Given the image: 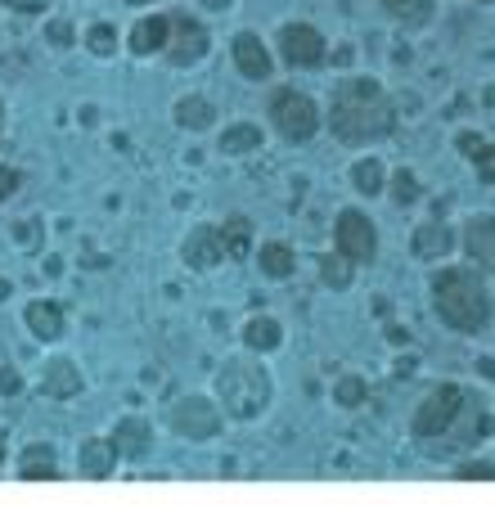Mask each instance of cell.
<instances>
[{"label": "cell", "instance_id": "1", "mask_svg": "<svg viewBox=\"0 0 495 531\" xmlns=\"http://www.w3.org/2000/svg\"><path fill=\"white\" fill-rule=\"evenodd\" d=\"M329 131L342 144H374L396 131V104L374 77H351L333 90Z\"/></svg>", "mask_w": 495, "mask_h": 531}, {"label": "cell", "instance_id": "2", "mask_svg": "<svg viewBox=\"0 0 495 531\" xmlns=\"http://www.w3.org/2000/svg\"><path fill=\"white\" fill-rule=\"evenodd\" d=\"M432 306L455 333H482L491 324V288L473 266H446L432 275Z\"/></svg>", "mask_w": 495, "mask_h": 531}, {"label": "cell", "instance_id": "3", "mask_svg": "<svg viewBox=\"0 0 495 531\" xmlns=\"http://www.w3.org/2000/svg\"><path fill=\"white\" fill-rule=\"evenodd\" d=\"M216 401L234 419H257L270 405V374L248 356H234L216 369Z\"/></svg>", "mask_w": 495, "mask_h": 531}, {"label": "cell", "instance_id": "4", "mask_svg": "<svg viewBox=\"0 0 495 531\" xmlns=\"http://www.w3.org/2000/svg\"><path fill=\"white\" fill-rule=\"evenodd\" d=\"M270 122H275V131L284 135L288 144H306L320 131V108H315V99L302 95V90L279 86L275 95H270Z\"/></svg>", "mask_w": 495, "mask_h": 531}, {"label": "cell", "instance_id": "5", "mask_svg": "<svg viewBox=\"0 0 495 531\" xmlns=\"http://www.w3.org/2000/svg\"><path fill=\"white\" fill-rule=\"evenodd\" d=\"M468 410V396H464V387H455V383H441V387H432L428 396L419 401V410H414V419H410V432L414 437H441L446 428H455V419Z\"/></svg>", "mask_w": 495, "mask_h": 531}, {"label": "cell", "instance_id": "6", "mask_svg": "<svg viewBox=\"0 0 495 531\" xmlns=\"http://www.w3.org/2000/svg\"><path fill=\"white\" fill-rule=\"evenodd\" d=\"M207 50H212L207 27L198 23V18H189V14H171L167 45H162V54H167L171 68H194V63L207 59Z\"/></svg>", "mask_w": 495, "mask_h": 531}, {"label": "cell", "instance_id": "7", "mask_svg": "<svg viewBox=\"0 0 495 531\" xmlns=\"http://www.w3.org/2000/svg\"><path fill=\"white\" fill-rule=\"evenodd\" d=\"M333 243H338V252L351 261V266H369V261L378 257L374 221H369L365 212H356V207L338 212V225H333Z\"/></svg>", "mask_w": 495, "mask_h": 531}, {"label": "cell", "instance_id": "8", "mask_svg": "<svg viewBox=\"0 0 495 531\" xmlns=\"http://www.w3.org/2000/svg\"><path fill=\"white\" fill-rule=\"evenodd\" d=\"M279 59L288 68H320V63H329V50L311 23H284L279 27Z\"/></svg>", "mask_w": 495, "mask_h": 531}, {"label": "cell", "instance_id": "9", "mask_svg": "<svg viewBox=\"0 0 495 531\" xmlns=\"http://www.w3.org/2000/svg\"><path fill=\"white\" fill-rule=\"evenodd\" d=\"M167 419H171V428L189 441H207L221 432V410H216L207 396H185V401H176Z\"/></svg>", "mask_w": 495, "mask_h": 531}, {"label": "cell", "instance_id": "10", "mask_svg": "<svg viewBox=\"0 0 495 531\" xmlns=\"http://www.w3.org/2000/svg\"><path fill=\"white\" fill-rule=\"evenodd\" d=\"M180 257H185V266H194V270H212V266H221V261H230L225 230H221V225H198V230L185 239Z\"/></svg>", "mask_w": 495, "mask_h": 531}, {"label": "cell", "instance_id": "11", "mask_svg": "<svg viewBox=\"0 0 495 531\" xmlns=\"http://www.w3.org/2000/svg\"><path fill=\"white\" fill-rule=\"evenodd\" d=\"M230 54H234V68H239L248 81H266L270 68H275V63H270V50L261 45V36H252V32H239V36H234Z\"/></svg>", "mask_w": 495, "mask_h": 531}, {"label": "cell", "instance_id": "12", "mask_svg": "<svg viewBox=\"0 0 495 531\" xmlns=\"http://www.w3.org/2000/svg\"><path fill=\"white\" fill-rule=\"evenodd\" d=\"M464 252L486 275H495V216H473L464 225Z\"/></svg>", "mask_w": 495, "mask_h": 531}, {"label": "cell", "instance_id": "13", "mask_svg": "<svg viewBox=\"0 0 495 531\" xmlns=\"http://www.w3.org/2000/svg\"><path fill=\"white\" fill-rule=\"evenodd\" d=\"M23 320H27V329L36 333V342H59V338H63V324H68V315H63L59 302H50V297H36V302H27Z\"/></svg>", "mask_w": 495, "mask_h": 531}, {"label": "cell", "instance_id": "14", "mask_svg": "<svg viewBox=\"0 0 495 531\" xmlns=\"http://www.w3.org/2000/svg\"><path fill=\"white\" fill-rule=\"evenodd\" d=\"M77 468H81V477H90V482H104V477H113V468H117V446L104 437L81 441Z\"/></svg>", "mask_w": 495, "mask_h": 531}, {"label": "cell", "instance_id": "15", "mask_svg": "<svg viewBox=\"0 0 495 531\" xmlns=\"http://www.w3.org/2000/svg\"><path fill=\"white\" fill-rule=\"evenodd\" d=\"M113 446H117V455H126V459H140L144 450L153 446V428L140 419V414H126V419L113 428Z\"/></svg>", "mask_w": 495, "mask_h": 531}, {"label": "cell", "instance_id": "16", "mask_svg": "<svg viewBox=\"0 0 495 531\" xmlns=\"http://www.w3.org/2000/svg\"><path fill=\"white\" fill-rule=\"evenodd\" d=\"M41 392L54 396V401H72L81 392V369L72 360H50L45 365V378H41Z\"/></svg>", "mask_w": 495, "mask_h": 531}, {"label": "cell", "instance_id": "17", "mask_svg": "<svg viewBox=\"0 0 495 531\" xmlns=\"http://www.w3.org/2000/svg\"><path fill=\"white\" fill-rule=\"evenodd\" d=\"M450 248H455V234H450V225H441V221H423L419 230H414V257L432 261V257H446Z\"/></svg>", "mask_w": 495, "mask_h": 531}, {"label": "cell", "instance_id": "18", "mask_svg": "<svg viewBox=\"0 0 495 531\" xmlns=\"http://www.w3.org/2000/svg\"><path fill=\"white\" fill-rule=\"evenodd\" d=\"M18 477H23V482H54V477H59L54 450L45 446V441L27 446V450H23V459H18Z\"/></svg>", "mask_w": 495, "mask_h": 531}, {"label": "cell", "instance_id": "19", "mask_svg": "<svg viewBox=\"0 0 495 531\" xmlns=\"http://www.w3.org/2000/svg\"><path fill=\"white\" fill-rule=\"evenodd\" d=\"M167 27H171V14H149L144 23H135V32H131V50L140 54H158L162 45H167Z\"/></svg>", "mask_w": 495, "mask_h": 531}, {"label": "cell", "instance_id": "20", "mask_svg": "<svg viewBox=\"0 0 495 531\" xmlns=\"http://www.w3.org/2000/svg\"><path fill=\"white\" fill-rule=\"evenodd\" d=\"M243 342H248V351H275L279 342H284V329H279V320H270V315H257V320H248V329H243Z\"/></svg>", "mask_w": 495, "mask_h": 531}, {"label": "cell", "instance_id": "21", "mask_svg": "<svg viewBox=\"0 0 495 531\" xmlns=\"http://www.w3.org/2000/svg\"><path fill=\"white\" fill-rule=\"evenodd\" d=\"M176 122L185 126V131H207V126L216 122V108L207 104L203 95H189V99H180V104H176Z\"/></svg>", "mask_w": 495, "mask_h": 531}, {"label": "cell", "instance_id": "22", "mask_svg": "<svg viewBox=\"0 0 495 531\" xmlns=\"http://www.w3.org/2000/svg\"><path fill=\"white\" fill-rule=\"evenodd\" d=\"M378 5L387 9V14L396 18V23H405V27H423L432 18V0H378Z\"/></svg>", "mask_w": 495, "mask_h": 531}, {"label": "cell", "instance_id": "23", "mask_svg": "<svg viewBox=\"0 0 495 531\" xmlns=\"http://www.w3.org/2000/svg\"><path fill=\"white\" fill-rule=\"evenodd\" d=\"M257 261H261V270H266V279H288V275H293V266H297V257H293L288 243H266Z\"/></svg>", "mask_w": 495, "mask_h": 531}, {"label": "cell", "instance_id": "24", "mask_svg": "<svg viewBox=\"0 0 495 531\" xmlns=\"http://www.w3.org/2000/svg\"><path fill=\"white\" fill-rule=\"evenodd\" d=\"M221 230H225V248H230V261L248 257V248H252V225L243 221V216H230Z\"/></svg>", "mask_w": 495, "mask_h": 531}, {"label": "cell", "instance_id": "25", "mask_svg": "<svg viewBox=\"0 0 495 531\" xmlns=\"http://www.w3.org/2000/svg\"><path fill=\"white\" fill-rule=\"evenodd\" d=\"M351 185H356L360 194H383V162L360 158L356 167H351Z\"/></svg>", "mask_w": 495, "mask_h": 531}, {"label": "cell", "instance_id": "26", "mask_svg": "<svg viewBox=\"0 0 495 531\" xmlns=\"http://www.w3.org/2000/svg\"><path fill=\"white\" fill-rule=\"evenodd\" d=\"M261 144V131L252 122H239L221 135V153H252Z\"/></svg>", "mask_w": 495, "mask_h": 531}, {"label": "cell", "instance_id": "27", "mask_svg": "<svg viewBox=\"0 0 495 531\" xmlns=\"http://www.w3.org/2000/svg\"><path fill=\"white\" fill-rule=\"evenodd\" d=\"M365 396H369V387H365V378H360V374L338 378V387H333V401H338L342 410H356V405H365Z\"/></svg>", "mask_w": 495, "mask_h": 531}, {"label": "cell", "instance_id": "28", "mask_svg": "<svg viewBox=\"0 0 495 531\" xmlns=\"http://www.w3.org/2000/svg\"><path fill=\"white\" fill-rule=\"evenodd\" d=\"M320 279L329 288H347L351 284V261L342 257V252H333V257H320Z\"/></svg>", "mask_w": 495, "mask_h": 531}, {"label": "cell", "instance_id": "29", "mask_svg": "<svg viewBox=\"0 0 495 531\" xmlns=\"http://www.w3.org/2000/svg\"><path fill=\"white\" fill-rule=\"evenodd\" d=\"M86 41H90V54H99V59H108V54L117 50V32H113L108 23H95V27H90Z\"/></svg>", "mask_w": 495, "mask_h": 531}, {"label": "cell", "instance_id": "30", "mask_svg": "<svg viewBox=\"0 0 495 531\" xmlns=\"http://www.w3.org/2000/svg\"><path fill=\"white\" fill-rule=\"evenodd\" d=\"M392 198H396V203H401V207H410L414 198H419V180H414L405 167L392 176Z\"/></svg>", "mask_w": 495, "mask_h": 531}, {"label": "cell", "instance_id": "31", "mask_svg": "<svg viewBox=\"0 0 495 531\" xmlns=\"http://www.w3.org/2000/svg\"><path fill=\"white\" fill-rule=\"evenodd\" d=\"M45 36H50V45H63V50L77 41V32H72L68 18H50V23H45Z\"/></svg>", "mask_w": 495, "mask_h": 531}, {"label": "cell", "instance_id": "32", "mask_svg": "<svg viewBox=\"0 0 495 531\" xmlns=\"http://www.w3.org/2000/svg\"><path fill=\"white\" fill-rule=\"evenodd\" d=\"M459 477H464V482H495V464H486V459L459 464Z\"/></svg>", "mask_w": 495, "mask_h": 531}, {"label": "cell", "instance_id": "33", "mask_svg": "<svg viewBox=\"0 0 495 531\" xmlns=\"http://www.w3.org/2000/svg\"><path fill=\"white\" fill-rule=\"evenodd\" d=\"M473 162H477V176L491 185V180H495V144H482V149L473 153Z\"/></svg>", "mask_w": 495, "mask_h": 531}, {"label": "cell", "instance_id": "34", "mask_svg": "<svg viewBox=\"0 0 495 531\" xmlns=\"http://www.w3.org/2000/svg\"><path fill=\"white\" fill-rule=\"evenodd\" d=\"M18 185H23V176H18L14 167H0V203H5L9 194H18Z\"/></svg>", "mask_w": 495, "mask_h": 531}, {"label": "cell", "instance_id": "35", "mask_svg": "<svg viewBox=\"0 0 495 531\" xmlns=\"http://www.w3.org/2000/svg\"><path fill=\"white\" fill-rule=\"evenodd\" d=\"M14 239L23 243V248H36V243H41V225H36V221H23V225H18Z\"/></svg>", "mask_w": 495, "mask_h": 531}, {"label": "cell", "instance_id": "36", "mask_svg": "<svg viewBox=\"0 0 495 531\" xmlns=\"http://www.w3.org/2000/svg\"><path fill=\"white\" fill-rule=\"evenodd\" d=\"M18 387H23V378H18V374H14V369H9V365H5V369H0V396H14V392H18Z\"/></svg>", "mask_w": 495, "mask_h": 531}, {"label": "cell", "instance_id": "37", "mask_svg": "<svg viewBox=\"0 0 495 531\" xmlns=\"http://www.w3.org/2000/svg\"><path fill=\"white\" fill-rule=\"evenodd\" d=\"M5 5L18 14H45V0H5Z\"/></svg>", "mask_w": 495, "mask_h": 531}, {"label": "cell", "instance_id": "38", "mask_svg": "<svg viewBox=\"0 0 495 531\" xmlns=\"http://www.w3.org/2000/svg\"><path fill=\"white\" fill-rule=\"evenodd\" d=\"M455 144H459V153H464V158H473V153H477V149H482V140H477V135H473V131H464V135H459V140H455Z\"/></svg>", "mask_w": 495, "mask_h": 531}, {"label": "cell", "instance_id": "39", "mask_svg": "<svg viewBox=\"0 0 495 531\" xmlns=\"http://www.w3.org/2000/svg\"><path fill=\"white\" fill-rule=\"evenodd\" d=\"M387 342H392V347H405V342H410V333H405L401 324H392V329H387Z\"/></svg>", "mask_w": 495, "mask_h": 531}, {"label": "cell", "instance_id": "40", "mask_svg": "<svg viewBox=\"0 0 495 531\" xmlns=\"http://www.w3.org/2000/svg\"><path fill=\"white\" fill-rule=\"evenodd\" d=\"M329 63H338V68H347V63H351V45H338V50L329 54Z\"/></svg>", "mask_w": 495, "mask_h": 531}, {"label": "cell", "instance_id": "41", "mask_svg": "<svg viewBox=\"0 0 495 531\" xmlns=\"http://www.w3.org/2000/svg\"><path fill=\"white\" fill-rule=\"evenodd\" d=\"M477 374H486V378L495 383V360H491V356H486V360H477Z\"/></svg>", "mask_w": 495, "mask_h": 531}, {"label": "cell", "instance_id": "42", "mask_svg": "<svg viewBox=\"0 0 495 531\" xmlns=\"http://www.w3.org/2000/svg\"><path fill=\"white\" fill-rule=\"evenodd\" d=\"M198 5H207V9H230L234 0H198Z\"/></svg>", "mask_w": 495, "mask_h": 531}, {"label": "cell", "instance_id": "43", "mask_svg": "<svg viewBox=\"0 0 495 531\" xmlns=\"http://www.w3.org/2000/svg\"><path fill=\"white\" fill-rule=\"evenodd\" d=\"M9 293H14V284H9V279H5V275H0V302H5V297H9Z\"/></svg>", "mask_w": 495, "mask_h": 531}, {"label": "cell", "instance_id": "44", "mask_svg": "<svg viewBox=\"0 0 495 531\" xmlns=\"http://www.w3.org/2000/svg\"><path fill=\"white\" fill-rule=\"evenodd\" d=\"M0 468H5V432H0Z\"/></svg>", "mask_w": 495, "mask_h": 531}, {"label": "cell", "instance_id": "45", "mask_svg": "<svg viewBox=\"0 0 495 531\" xmlns=\"http://www.w3.org/2000/svg\"><path fill=\"white\" fill-rule=\"evenodd\" d=\"M131 5H153V0H131Z\"/></svg>", "mask_w": 495, "mask_h": 531}, {"label": "cell", "instance_id": "46", "mask_svg": "<svg viewBox=\"0 0 495 531\" xmlns=\"http://www.w3.org/2000/svg\"><path fill=\"white\" fill-rule=\"evenodd\" d=\"M0 122H5V104H0Z\"/></svg>", "mask_w": 495, "mask_h": 531}]
</instances>
